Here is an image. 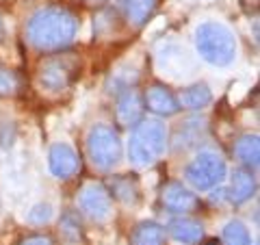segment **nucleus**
I'll use <instances>...</instances> for the list:
<instances>
[{"mask_svg": "<svg viewBox=\"0 0 260 245\" xmlns=\"http://www.w3.org/2000/svg\"><path fill=\"white\" fill-rule=\"evenodd\" d=\"M85 5H93V7H98V5H104L107 0H83Z\"/></svg>", "mask_w": 260, "mask_h": 245, "instance_id": "obj_23", "label": "nucleus"}, {"mask_svg": "<svg viewBox=\"0 0 260 245\" xmlns=\"http://www.w3.org/2000/svg\"><path fill=\"white\" fill-rule=\"evenodd\" d=\"M143 98L137 89H128L119 96L117 100V107H115V117H117V124L124 126V128H133L141 121L143 117Z\"/></svg>", "mask_w": 260, "mask_h": 245, "instance_id": "obj_11", "label": "nucleus"}, {"mask_svg": "<svg viewBox=\"0 0 260 245\" xmlns=\"http://www.w3.org/2000/svg\"><path fill=\"white\" fill-rule=\"evenodd\" d=\"M167 150V128L158 119H141L133 126L128 141V159L137 167L154 165Z\"/></svg>", "mask_w": 260, "mask_h": 245, "instance_id": "obj_2", "label": "nucleus"}, {"mask_svg": "<svg viewBox=\"0 0 260 245\" xmlns=\"http://www.w3.org/2000/svg\"><path fill=\"white\" fill-rule=\"evenodd\" d=\"M87 154L93 167L111 171L121 159V139L117 130L107 124H95L87 135Z\"/></svg>", "mask_w": 260, "mask_h": 245, "instance_id": "obj_4", "label": "nucleus"}, {"mask_svg": "<svg viewBox=\"0 0 260 245\" xmlns=\"http://www.w3.org/2000/svg\"><path fill=\"white\" fill-rule=\"evenodd\" d=\"M130 245H165V228L156 222H141L130 234Z\"/></svg>", "mask_w": 260, "mask_h": 245, "instance_id": "obj_14", "label": "nucleus"}, {"mask_svg": "<svg viewBox=\"0 0 260 245\" xmlns=\"http://www.w3.org/2000/svg\"><path fill=\"white\" fill-rule=\"evenodd\" d=\"M256 191V178L251 176L249 169H237L232 174V185H230V198L234 204H243L247 202Z\"/></svg>", "mask_w": 260, "mask_h": 245, "instance_id": "obj_13", "label": "nucleus"}, {"mask_svg": "<svg viewBox=\"0 0 260 245\" xmlns=\"http://www.w3.org/2000/svg\"><path fill=\"white\" fill-rule=\"evenodd\" d=\"M78 20L63 7H42L26 22V39L39 52H56L68 48L76 37Z\"/></svg>", "mask_w": 260, "mask_h": 245, "instance_id": "obj_1", "label": "nucleus"}, {"mask_svg": "<svg viewBox=\"0 0 260 245\" xmlns=\"http://www.w3.org/2000/svg\"><path fill=\"white\" fill-rule=\"evenodd\" d=\"M158 0H126V18L133 26H143L156 9Z\"/></svg>", "mask_w": 260, "mask_h": 245, "instance_id": "obj_17", "label": "nucleus"}, {"mask_svg": "<svg viewBox=\"0 0 260 245\" xmlns=\"http://www.w3.org/2000/svg\"><path fill=\"white\" fill-rule=\"evenodd\" d=\"M48 167L56 178H72L80 169V159L76 150L68 143H54L48 154Z\"/></svg>", "mask_w": 260, "mask_h": 245, "instance_id": "obj_9", "label": "nucleus"}, {"mask_svg": "<svg viewBox=\"0 0 260 245\" xmlns=\"http://www.w3.org/2000/svg\"><path fill=\"white\" fill-rule=\"evenodd\" d=\"M210 100H213V94H210L208 85L198 83V85H191V87L184 89L180 94V98H178V104H180V109L202 111V109L208 107Z\"/></svg>", "mask_w": 260, "mask_h": 245, "instance_id": "obj_15", "label": "nucleus"}, {"mask_svg": "<svg viewBox=\"0 0 260 245\" xmlns=\"http://www.w3.org/2000/svg\"><path fill=\"white\" fill-rule=\"evenodd\" d=\"M20 245H52V239L48 234H30L26 239H22Z\"/></svg>", "mask_w": 260, "mask_h": 245, "instance_id": "obj_22", "label": "nucleus"}, {"mask_svg": "<svg viewBox=\"0 0 260 245\" xmlns=\"http://www.w3.org/2000/svg\"><path fill=\"white\" fill-rule=\"evenodd\" d=\"M80 74V59L76 54H54L39 63L37 80L46 91H63Z\"/></svg>", "mask_w": 260, "mask_h": 245, "instance_id": "obj_5", "label": "nucleus"}, {"mask_svg": "<svg viewBox=\"0 0 260 245\" xmlns=\"http://www.w3.org/2000/svg\"><path fill=\"white\" fill-rule=\"evenodd\" d=\"M221 245H251V236L245 224H241L239 219L228 222L223 228V243Z\"/></svg>", "mask_w": 260, "mask_h": 245, "instance_id": "obj_19", "label": "nucleus"}, {"mask_svg": "<svg viewBox=\"0 0 260 245\" xmlns=\"http://www.w3.org/2000/svg\"><path fill=\"white\" fill-rule=\"evenodd\" d=\"M169 234L180 243H200L204 236V228L200 222H195L191 217H176L167 226Z\"/></svg>", "mask_w": 260, "mask_h": 245, "instance_id": "obj_12", "label": "nucleus"}, {"mask_svg": "<svg viewBox=\"0 0 260 245\" xmlns=\"http://www.w3.org/2000/svg\"><path fill=\"white\" fill-rule=\"evenodd\" d=\"M189 180L198 191H208L223 182L225 178V161L215 152H200L184 171Z\"/></svg>", "mask_w": 260, "mask_h": 245, "instance_id": "obj_6", "label": "nucleus"}, {"mask_svg": "<svg viewBox=\"0 0 260 245\" xmlns=\"http://www.w3.org/2000/svg\"><path fill=\"white\" fill-rule=\"evenodd\" d=\"M22 91V76L9 68H0V96L11 98Z\"/></svg>", "mask_w": 260, "mask_h": 245, "instance_id": "obj_20", "label": "nucleus"}, {"mask_svg": "<svg viewBox=\"0 0 260 245\" xmlns=\"http://www.w3.org/2000/svg\"><path fill=\"white\" fill-rule=\"evenodd\" d=\"M78 206L93 222H107L113 215V198L107 187L100 182H87L78 191Z\"/></svg>", "mask_w": 260, "mask_h": 245, "instance_id": "obj_7", "label": "nucleus"}, {"mask_svg": "<svg viewBox=\"0 0 260 245\" xmlns=\"http://www.w3.org/2000/svg\"><path fill=\"white\" fill-rule=\"evenodd\" d=\"M5 39V22H3V18H0V42Z\"/></svg>", "mask_w": 260, "mask_h": 245, "instance_id": "obj_24", "label": "nucleus"}, {"mask_svg": "<svg viewBox=\"0 0 260 245\" xmlns=\"http://www.w3.org/2000/svg\"><path fill=\"white\" fill-rule=\"evenodd\" d=\"M50 217H52V206L50 204H37V206L28 213V222L39 226V224L50 222Z\"/></svg>", "mask_w": 260, "mask_h": 245, "instance_id": "obj_21", "label": "nucleus"}, {"mask_svg": "<svg viewBox=\"0 0 260 245\" xmlns=\"http://www.w3.org/2000/svg\"><path fill=\"white\" fill-rule=\"evenodd\" d=\"M160 202L169 213L174 215H189L200 208V198L193 191H189L180 182H167L160 189Z\"/></svg>", "mask_w": 260, "mask_h": 245, "instance_id": "obj_8", "label": "nucleus"}, {"mask_svg": "<svg viewBox=\"0 0 260 245\" xmlns=\"http://www.w3.org/2000/svg\"><path fill=\"white\" fill-rule=\"evenodd\" d=\"M109 193H113V198H117L126 204H135L139 200V185H137V180L130 176H119L115 180H111Z\"/></svg>", "mask_w": 260, "mask_h": 245, "instance_id": "obj_18", "label": "nucleus"}, {"mask_svg": "<svg viewBox=\"0 0 260 245\" xmlns=\"http://www.w3.org/2000/svg\"><path fill=\"white\" fill-rule=\"evenodd\" d=\"M195 48L210 65H230L237 56V39L232 30L219 22H204L195 30Z\"/></svg>", "mask_w": 260, "mask_h": 245, "instance_id": "obj_3", "label": "nucleus"}, {"mask_svg": "<svg viewBox=\"0 0 260 245\" xmlns=\"http://www.w3.org/2000/svg\"><path fill=\"white\" fill-rule=\"evenodd\" d=\"M143 107H148V111H152L154 115H160V117L176 115V113L180 111L178 98L162 85L148 87V91L143 94Z\"/></svg>", "mask_w": 260, "mask_h": 245, "instance_id": "obj_10", "label": "nucleus"}, {"mask_svg": "<svg viewBox=\"0 0 260 245\" xmlns=\"http://www.w3.org/2000/svg\"><path fill=\"white\" fill-rule=\"evenodd\" d=\"M234 154L247 169H256L260 163V143L256 135H243L234 143Z\"/></svg>", "mask_w": 260, "mask_h": 245, "instance_id": "obj_16", "label": "nucleus"}, {"mask_svg": "<svg viewBox=\"0 0 260 245\" xmlns=\"http://www.w3.org/2000/svg\"><path fill=\"white\" fill-rule=\"evenodd\" d=\"M204 245H221V241H217V239H208Z\"/></svg>", "mask_w": 260, "mask_h": 245, "instance_id": "obj_25", "label": "nucleus"}]
</instances>
